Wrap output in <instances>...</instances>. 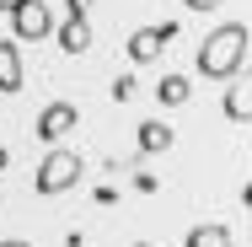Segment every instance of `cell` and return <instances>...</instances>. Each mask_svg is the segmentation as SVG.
<instances>
[{
	"mask_svg": "<svg viewBox=\"0 0 252 247\" xmlns=\"http://www.w3.org/2000/svg\"><path fill=\"white\" fill-rule=\"evenodd\" d=\"M247 49H252L247 22H220L215 33H204V43H199V75H209V81H231V75H242Z\"/></svg>",
	"mask_w": 252,
	"mask_h": 247,
	"instance_id": "cell-1",
	"label": "cell"
},
{
	"mask_svg": "<svg viewBox=\"0 0 252 247\" xmlns=\"http://www.w3.org/2000/svg\"><path fill=\"white\" fill-rule=\"evenodd\" d=\"M81 172H86V161H81L75 150H49V156L38 161V177H32V188H38L43 199L70 194V188L81 183Z\"/></svg>",
	"mask_w": 252,
	"mask_h": 247,
	"instance_id": "cell-2",
	"label": "cell"
},
{
	"mask_svg": "<svg viewBox=\"0 0 252 247\" xmlns=\"http://www.w3.org/2000/svg\"><path fill=\"white\" fill-rule=\"evenodd\" d=\"M11 43H38V38H49L54 33V16H49V5L43 0H16L11 5Z\"/></svg>",
	"mask_w": 252,
	"mask_h": 247,
	"instance_id": "cell-3",
	"label": "cell"
},
{
	"mask_svg": "<svg viewBox=\"0 0 252 247\" xmlns=\"http://www.w3.org/2000/svg\"><path fill=\"white\" fill-rule=\"evenodd\" d=\"M86 11H92V0H70V16H64V27L54 33L64 54H86V49H92V16H86Z\"/></svg>",
	"mask_w": 252,
	"mask_h": 247,
	"instance_id": "cell-4",
	"label": "cell"
},
{
	"mask_svg": "<svg viewBox=\"0 0 252 247\" xmlns=\"http://www.w3.org/2000/svg\"><path fill=\"white\" fill-rule=\"evenodd\" d=\"M177 38V22H156V27H140L134 38H129V59L134 65H156V54L166 49Z\"/></svg>",
	"mask_w": 252,
	"mask_h": 247,
	"instance_id": "cell-5",
	"label": "cell"
},
{
	"mask_svg": "<svg viewBox=\"0 0 252 247\" xmlns=\"http://www.w3.org/2000/svg\"><path fill=\"white\" fill-rule=\"evenodd\" d=\"M75 124H81V107H75V102H49V107L38 113V140H64Z\"/></svg>",
	"mask_w": 252,
	"mask_h": 247,
	"instance_id": "cell-6",
	"label": "cell"
},
{
	"mask_svg": "<svg viewBox=\"0 0 252 247\" xmlns=\"http://www.w3.org/2000/svg\"><path fill=\"white\" fill-rule=\"evenodd\" d=\"M172 140H177V135H172V124H166V118H140V135H134V145H140V161L161 156Z\"/></svg>",
	"mask_w": 252,
	"mask_h": 247,
	"instance_id": "cell-7",
	"label": "cell"
},
{
	"mask_svg": "<svg viewBox=\"0 0 252 247\" xmlns=\"http://www.w3.org/2000/svg\"><path fill=\"white\" fill-rule=\"evenodd\" d=\"M225 118H231V124H247V118H252V86H247V75H231V81H225Z\"/></svg>",
	"mask_w": 252,
	"mask_h": 247,
	"instance_id": "cell-8",
	"label": "cell"
},
{
	"mask_svg": "<svg viewBox=\"0 0 252 247\" xmlns=\"http://www.w3.org/2000/svg\"><path fill=\"white\" fill-rule=\"evenodd\" d=\"M22 81H27V75H22V49L5 38V43H0V92H22Z\"/></svg>",
	"mask_w": 252,
	"mask_h": 247,
	"instance_id": "cell-9",
	"label": "cell"
},
{
	"mask_svg": "<svg viewBox=\"0 0 252 247\" xmlns=\"http://www.w3.org/2000/svg\"><path fill=\"white\" fill-rule=\"evenodd\" d=\"M188 97H193V81H188V75H161V81H156V102H161V107H183Z\"/></svg>",
	"mask_w": 252,
	"mask_h": 247,
	"instance_id": "cell-10",
	"label": "cell"
},
{
	"mask_svg": "<svg viewBox=\"0 0 252 247\" xmlns=\"http://www.w3.org/2000/svg\"><path fill=\"white\" fill-rule=\"evenodd\" d=\"M183 247H236V237H231V226H193Z\"/></svg>",
	"mask_w": 252,
	"mask_h": 247,
	"instance_id": "cell-11",
	"label": "cell"
},
{
	"mask_svg": "<svg viewBox=\"0 0 252 247\" xmlns=\"http://www.w3.org/2000/svg\"><path fill=\"white\" fill-rule=\"evenodd\" d=\"M113 97H118V102L134 97V75H118V81H113Z\"/></svg>",
	"mask_w": 252,
	"mask_h": 247,
	"instance_id": "cell-12",
	"label": "cell"
},
{
	"mask_svg": "<svg viewBox=\"0 0 252 247\" xmlns=\"http://www.w3.org/2000/svg\"><path fill=\"white\" fill-rule=\"evenodd\" d=\"M183 5H188V11H215L220 0H183Z\"/></svg>",
	"mask_w": 252,
	"mask_h": 247,
	"instance_id": "cell-13",
	"label": "cell"
},
{
	"mask_svg": "<svg viewBox=\"0 0 252 247\" xmlns=\"http://www.w3.org/2000/svg\"><path fill=\"white\" fill-rule=\"evenodd\" d=\"M5 161H11V156H5V145H0V172H5Z\"/></svg>",
	"mask_w": 252,
	"mask_h": 247,
	"instance_id": "cell-14",
	"label": "cell"
},
{
	"mask_svg": "<svg viewBox=\"0 0 252 247\" xmlns=\"http://www.w3.org/2000/svg\"><path fill=\"white\" fill-rule=\"evenodd\" d=\"M0 247H32V242H0Z\"/></svg>",
	"mask_w": 252,
	"mask_h": 247,
	"instance_id": "cell-15",
	"label": "cell"
},
{
	"mask_svg": "<svg viewBox=\"0 0 252 247\" xmlns=\"http://www.w3.org/2000/svg\"><path fill=\"white\" fill-rule=\"evenodd\" d=\"M11 5H16V0H0V11H11Z\"/></svg>",
	"mask_w": 252,
	"mask_h": 247,
	"instance_id": "cell-16",
	"label": "cell"
},
{
	"mask_svg": "<svg viewBox=\"0 0 252 247\" xmlns=\"http://www.w3.org/2000/svg\"><path fill=\"white\" fill-rule=\"evenodd\" d=\"M140 247H151V242H140Z\"/></svg>",
	"mask_w": 252,
	"mask_h": 247,
	"instance_id": "cell-17",
	"label": "cell"
}]
</instances>
